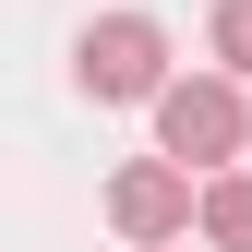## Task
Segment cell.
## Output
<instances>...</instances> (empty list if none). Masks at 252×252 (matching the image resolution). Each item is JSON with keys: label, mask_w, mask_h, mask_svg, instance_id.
Here are the masks:
<instances>
[{"label": "cell", "mask_w": 252, "mask_h": 252, "mask_svg": "<svg viewBox=\"0 0 252 252\" xmlns=\"http://www.w3.org/2000/svg\"><path fill=\"white\" fill-rule=\"evenodd\" d=\"M156 156H168V168H240V144H252V108H240V84L228 72H168L156 84Z\"/></svg>", "instance_id": "obj_1"}, {"label": "cell", "mask_w": 252, "mask_h": 252, "mask_svg": "<svg viewBox=\"0 0 252 252\" xmlns=\"http://www.w3.org/2000/svg\"><path fill=\"white\" fill-rule=\"evenodd\" d=\"M72 84L96 108H144L156 84H168V24H156V12H96L72 36Z\"/></svg>", "instance_id": "obj_2"}, {"label": "cell", "mask_w": 252, "mask_h": 252, "mask_svg": "<svg viewBox=\"0 0 252 252\" xmlns=\"http://www.w3.org/2000/svg\"><path fill=\"white\" fill-rule=\"evenodd\" d=\"M108 228L120 240H192V168H168V156H132V168L108 180Z\"/></svg>", "instance_id": "obj_3"}, {"label": "cell", "mask_w": 252, "mask_h": 252, "mask_svg": "<svg viewBox=\"0 0 252 252\" xmlns=\"http://www.w3.org/2000/svg\"><path fill=\"white\" fill-rule=\"evenodd\" d=\"M192 240L204 252H252V168H204L192 180Z\"/></svg>", "instance_id": "obj_4"}, {"label": "cell", "mask_w": 252, "mask_h": 252, "mask_svg": "<svg viewBox=\"0 0 252 252\" xmlns=\"http://www.w3.org/2000/svg\"><path fill=\"white\" fill-rule=\"evenodd\" d=\"M204 48H216V72H228V84H252V0H216Z\"/></svg>", "instance_id": "obj_5"}, {"label": "cell", "mask_w": 252, "mask_h": 252, "mask_svg": "<svg viewBox=\"0 0 252 252\" xmlns=\"http://www.w3.org/2000/svg\"><path fill=\"white\" fill-rule=\"evenodd\" d=\"M144 252H192V240H144Z\"/></svg>", "instance_id": "obj_6"}]
</instances>
